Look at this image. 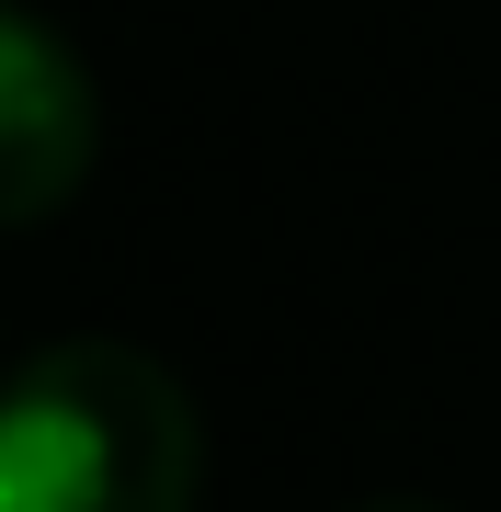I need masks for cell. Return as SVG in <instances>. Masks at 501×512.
<instances>
[{"label":"cell","mask_w":501,"mask_h":512,"mask_svg":"<svg viewBox=\"0 0 501 512\" xmlns=\"http://www.w3.org/2000/svg\"><path fill=\"white\" fill-rule=\"evenodd\" d=\"M92 148H103V92L80 46L0 0V228L57 217L92 183Z\"/></svg>","instance_id":"7a4b0ae2"},{"label":"cell","mask_w":501,"mask_h":512,"mask_svg":"<svg viewBox=\"0 0 501 512\" xmlns=\"http://www.w3.org/2000/svg\"><path fill=\"white\" fill-rule=\"evenodd\" d=\"M376 512H433V501H376Z\"/></svg>","instance_id":"3957f363"},{"label":"cell","mask_w":501,"mask_h":512,"mask_svg":"<svg viewBox=\"0 0 501 512\" xmlns=\"http://www.w3.org/2000/svg\"><path fill=\"white\" fill-rule=\"evenodd\" d=\"M205 433L160 353L46 342L0 376V512H194Z\"/></svg>","instance_id":"6da1fadb"}]
</instances>
